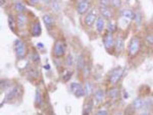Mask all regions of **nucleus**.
Wrapping results in <instances>:
<instances>
[{"label": "nucleus", "instance_id": "f257e3e1", "mask_svg": "<svg viewBox=\"0 0 153 115\" xmlns=\"http://www.w3.org/2000/svg\"><path fill=\"white\" fill-rule=\"evenodd\" d=\"M13 48H14V52H16V55L18 56V58H19V59L25 58V56L27 55V47L21 39H16V40L14 41Z\"/></svg>", "mask_w": 153, "mask_h": 115}, {"label": "nucleus", "instance_id": "f03ea898", "mask_svg": "<svg viewBox=\"0 0 153 115\" xmlns=\"http://www.w3.org/2000/svg\"><path fill=\"white\" fill-rule=\"evenodd\" d=\"M140 47H141V40L138 37L133 38L129 44V48H128V52L131 57H135L139 53Z\"/></svg>", "mask_w": 153, "mask_h": 115}, {"label": "nucleus", "instance_id": "7ed1b4c3", "mask_svg": "<svg viewBox=\"0 0 153 115\" xmlns=\"http://www.w3.org/2000/svg\"><path fill=\"white\" fill-rule=\"evenodd\" d=\"M123 73H124V69L120 67H117L114 69H112V72H110V75H109V83L111 84L112 86L117 85L120 80L122 79L123 77Z\"/></svg>", "mask_w": 153, "mask_h": 115}, {"label": "nucleus", "instance_id": "20e7f679", "mask_svg": "<svg viewBox=\"0 0 153 115\" xmlns=\"http://www.w3.org/2000/svg\"><path fill=\"white\" fill-rule=\"evenodd\" d=\"M65 53V45L62 41H56L55 44H54V47H53V54L55 57H62Z\"/></svg>", "mask_w": 153, "mask_h": 115}, {"label": "nucleus", "instance_id": "39448f33", "mask_svg": "<svg viewBox=\"0 0 153 115\" xmlns=\"http://www.w3.org/2000/svg\"><path fill=\"white\" fill-rule=\"evenodd\" d=\"M70 89H71V92L73 93L76 98H81L85 95V90H84V88L82 87V85L79 84V83H76V82L71 83L70 86Z\"/></svg>", "mask_w": 153, "mask_h": 115}, {"label": "nucleus", "instance_id": "423d86ee", "mask_svg": "<svg viewBox=\"0 0 153 115\" xmlns=\"http://www.w3.org/2000/svg\"><path fill=\"white\" fill-rule=\"evenodd\" d=\"M97 18H98L97 11L94 10V9H92V10H90L87 14H86V16H85V24L87 27H92L93 24H94V23H96Z\"/></svg>", "mask_w": 153, "mask_h": 115}, {"label": "nucleus", "instance_id": "0eeeda50", "mask_svg": "<svg viewBox=\"0 0 153 115\" xmlns=\"http://www.w3.org/2000/svg\"><path fill=\"white\" fill-rule=\"evenodd\" d=\"M90 8V1L89 0H78L76 3V12L79 14L86 13Z\"/></svg>", "mask_w": 153, "mask_h": 115}, {"label": "nucleus", "instance_id": "6e6552de", "mask_svg": "<svg viewBox=\"0 0 153 115\" xmlns=\"http://www.w3.org/2000/svg\"><path fill=\"white\" fill-rule=\"evenodd\" d=\"M103 44H104L105 48L107 49V50H110V49H112L114 47L115 41H114V39H113V36L111 33L106 34L104 39H103Z\"/></svg>", "mask_w": 153, "mask_h": 115}, {"label": "nucleus", "instance_id": "1a4fd4ad", "mask_svg": "<svg viewBox=\"0 0 153 115\" xmlns=\"http://www.w3.org/2000/svg\"><path fill=\"white\" fill-rule=\"evenodd\" d=\"M19 86H16V87H13L12 89L9 90V91H7L6 95H5V100H4V103L9 102V101H11L12 99H14V98L19 95Z\"/></svg>", "mask_w": 153, "mask_h": 115}, {"label": "nucleus", "instance_id": "9d476101", "mask_svg": "<svg viewBox=\"0 0 153 115\" xmlns=\"http://www.w3.org/2000/svg\"><path fill=\"white\" fill-rule=\"evenodd\" d=\"M99 10L103 18L111 21V18H113V12H112V9L110 8L109 6H100Z\"/></svg>", "mask_w": 153, "mask_h": 115}, {"label": "nucleus", "instance_id": "9b49d317", "mask_svg": "<svg viewBox=\"0 0 153 115\" xmlns=\"http://www.w3.org/2000/svg\"><path fill=\"white\" fill-rule=\"evenodd\" d=\"M135 12L133 10H131V9H123L122 12H120V16H122L123 19H125V21H128L130 23L132 19H134L135 18Z\"/></svg>", "mask_w": 153, "mask_h": 115}, {"label": "nucleus", "instance_id": "f8f14e48", "mask_svg": "<svg viewBox=\"0 0 153 115\" xmlns=\"http://www.w3.org/2000/svg\"><path fill=\"white\" fill-rule=\"evenodd\" d=\"M43 21H44V24H45L46 29H47L48 31L52 30L54 27V19L50 14H45V15L43 16Z\"/></svg>", "mask_w": 153, "mask_h": 115}, {"label": "nucleus", "instance_id": "ddd939ff", "mask_svg": "<svg viewBox=\"0 0 153 115\" xmlns=\"http://www.w3.org/2000/svg\"><path fill=\"white\" fill-rule=\"evenodd\" d=\"M95 26H96V30H97V32L99 34L102 33L103 31H104L105 29V18H103L102 16H98L97 21H96L95 23Z\"/></svg>", "mask_w": 153, "mask_h": 115}, {"label": "nucleus", "instance_id": "4468645a", "mask_svg": "<svg viewBox=\"0 0 153 115\" xmlns=\"http://www.w3.org/2000/svg\"><path fill=\"white\" fill-rule=\"evenodd\" d=\"M144 105H145L144 99H142V98H140V97L136 98L134 101H133V103H132L133 109H134V110H140V109H142L143 107H144Z\"/></svg>", "mask_w": 153, "mask_h": 115}, {"label": "nucleus", "instance_id": "2eb2a0df", "mask_svg": "<svg viewBox=\"0 0 153 115\" xmlns=\"http://www.w3.org/2000/svg\"><path fill=\"white\" fill-rule=\"evenodd\" d=\"M42 33V28L39 21H36L35 24L32 26V35L34 37H39Z\"/></svg>", "mask_w": 153, "mask_h": 115}, {"label": "nucleus", "instance_id": "dca6fc26", "mask_svg": "<svg viewBox=\"0 0 153 115\" xmlns=\"http://www.w3.org/2000/svg\"><path fill=\"white\" fill-rule=\"evenodd\" d=\"M84 90H85V95H86V96L90 97L91 95L94 93V86H93V84L90 82V80H87V82H86V85H85Z\"/></svg>", "mask_w": 153, "mask_h": 115}, {"label": "nucleus", "instance_id": "f3484780", "mask_svg": "<svg viewBox=\"0 0 153 115\" xmlns=\"http://www.w3.org/2000/svg\"><path fill=\"white\" fill-rule=\"evenodd\" d=\"M86 66V61L85 58L82 54H80L76 58V69L78 70H83V68Z\"/></svg>", "mask_w": 153, "mask_h": 115}, {"label": "nucleus", "instance_id": "a211bd4d", "mask_svg": "<svg viewBox=\"0 0 153 115\" xmlns=\"http://www.w3.org/2000/svg\"><path fill=\"white\" fill-rule=\"evenodd\" d=\"M124 39L122 38V37H118V38L115 40V50H117V52L120 53L123 51V49H124Z\"/></svg>", "mask_w": 153, "mask_h": 115}, {"label": "nucleus", "instance_id": "6ab92c4d", "mask_svg": "<svg viewBox=\"0 0 153 115\" xmlns=\"http://www.w3.org/2000/svg\"><path fill=\"white\" fill-rule=\"evenodd\" d=\"M94 98H95V101L97 102V103H101V102L104 100V91L101 89H98L97 91L95 92Z\"/></svg>", "mask_w": 153, "mask_h": 115}, {"label": "nucleus", "instance_id": "aec40b11", "mask_svg": "<svg viewBox=\"0 0 153 115\" xmlns=\"http://www.w3.org/2000/svg\"><path fill=\"white\" fill-rule=\"evenodd\" d=\"M27 21H28V18L24 13H19L18 16H16V21H18L19 27H24L27 24Z\"/></svg>", "mask_w": 153, "mask_h": 115}, {"label": "nucleus", "instance_id": "412c9836", "mask_svg": "<svg viewBox=\"0 0 153 115\" xmlns=\"http://www.w3.org/2000/svg\"><path fill=\"white\" fill-rule=\"evenodd\" d=\"M35 101H36V104L38 106H40L43 103V97H42V94H41V91L39 89L36 90V94H35Z\"/></svg>", "mask_w": 153, "mask_h": 115}, {"label": "nucleus", "instance_id": "4be33fe9", "mask_svg": "<svg viewBox=\"0 0 153 115\" xmlns=\"http://www.w3.org/2000/svg\"><path fill=\"white\" fill-rule=\"evenodd\" d=\"M14 8H16V11H19V13H23V12L26 10V6H25V4L21 1L16 2V4H14Z\"/></svg>", "mask_w": 153, "mask_h": 115}, {"label": "nucleus", "instance_id": "5701e85b", "mask_svg": "<svg viewBox=\"0 0 153 115\" xmlns=\"http://www.w3.org/2000/svg\"><path fill=\"white\" fill-rule=\"evenodd\" d=\"M7 21H8V26L10 28V30L12 32H16V21H14L13 16L11 15H8V18H7Z\"/></svg>", "mask_w": 153, "mask_h": 115}, {"label": "nucleus", "instance_id": "b1692460", "mask_svg": "<svg viewBox=\"0 0 153 115\" xmlns=\"http://www.w3.org/2000/svg\"><path fill=\"white\" fill-rule=\"evenodd\" d=\"M106 28H107V31L108 33H113L115 30H117V24H115V23L113 21H109L107 24V26H106Z\"/></svg>", "mask_w": 153, "mask_h": 115}, {"label": "nucleus", "instance_id": "393cba45", "mask_svg": "<svg viewBox=\"0 0 153 115\" xmlns=\"http://www.w3.org/2000/svg\"><path fill=\"white\" fill-rule=\"evenodd\" d=\"M118 97V90L113 88V89L109 90V98L112 100H117Z\"/></svg>", "mask_w": 153, "mask_h": 115}, {"label": "nucleus", "instance_id": "a878e982", "mask_svg": "<svg viewBox=\"0 0 153 115\" xmlns=\"http://www.w3.org/2000/svg\"><path fill=\"white\" fill-rule=\"evenodd\" d=\"M74 63H75V60H74L73 56H71V55H68V58H66V60H65L66 66H68V67H71V66L74 65Z\"/></svg>", "mask_w": 153, "mask_h": 115}, {"label": "nucleus", "instance_id": "bb28decb", "mask_svg": "<svg viewBox=\"0 0 153 115\" xmlns=\"http://www.w3.org/2000/svg\"><path fill=\"white\" fill-rule=\"evenodd\" d=\"M92 109V103H89L87 105H85V112H84V115H89L90 114V111Z\"/></svg>", "mask_w": 153, "mask_h": 115}, {"label": "nucleus", "instance_id": "cd10ccee", "mask_svg": "<svg viewBox=\"0 0 153 115\" xmlns=\"http://www.w3.org/2000/svg\"><path fill=\"white\" fill-rule=\"evenodd\" d=\"M71 77V72H65L62 74V80H65V82H68V80H70Z\"/></svg>", "mask_w": 153, "mask_h": 115}, {"label": "nucleus", "instance_id": "c85d7f7f", "mask_svg": "<svg viewBox=\"0 0 153 115\" xmlns=\"http://www.w3.org/2000/svg\"><path fill=\"white\" fill-rule=\"evenodd\" d=\"M31 59L33 61H35V62H39V61H40V57H39L38 53H37V52L32 53V54H31Z\"/></svg>", "mask_w": 153, "mask_h": 115}, {"label": "nucleus", "instance_id": "c756f323", "mask_svg": "<svg viewBox=\"0 0 153 115\" xmlns=\"http://www.w3.org/2000/svg\"><path fill=\"white\" fill-rule=\"evenodd\" d=\"M146 44L149 46H153V35H148L146 37Z\"/></svg>", "mask_w": 153, "mask_h": 115}, {"label": "nucleus", "instance_id": "7c9ffc66", "mask_svg": "<svg viewBox=\"0 0 153 115\" xmlns=\"http://www.w3.org/2000/svg\"><path fill=\"white\" fill-rule=\"evenodd\" d=\"M100 6H109L111 4V0H100Z\"/></svg>", "mask_w": 153, "mask_h": 115}, {"label": "nucleus", "instance_id": "2f4dec72", "mask_svg": "<svg viewBox=\"0 0 153 115\" xmlns=\"http://www.w3.org/2000/svg\"><path fill=\"white\" fill-rule=\"evenodd\" d=\"M83 73H84V77H85V79L89 75V73H90V68H89L87 64H86V66L83 68Z\"/></svg>", "mask_w": 153, "mask_h": 115}, {"label": "nucleus", "instance_id": "473e14b6", "mask_svg": "<svg viewBox=\"0 0 153 115\" xmlns=\"http://www.w3.org/2000/svg\"><path fill=\"white\" fill-rule=\"evenodd\" d=\"M120 4H122V1H120V0H111V5L113 7H115V8L120 7Z\"/></svg>", "mask_w": 153, "mask_h": 115}, {"label": "nucleus", "instance_id": "72a5a7b5", "mask_svg": "<svg viewBox=\"0 0 153 115\" xmlns=\"http://www.w3.org/2000/svg\"><path fill=\"white\" fill-rule=\"evenodd\" d=\"M95 115H108V112L106 111L105 109H100V110H98V111L96 112Z\"/></svg>", "mask_w": 153, "mask_h": 115}, {"label": "nucleus", "instance_id": "f704fd0d", "mask_svg": "<svg viewBox=\"0 0 153 115\" xmlns=\"http://www.w3.org/2000/svg\"><path fill=\"white\" fill-rule=\"evenodd\" d=\"M39 2V0H30V3L33 4V5H35V4H37Z\"/></svg>", "mask_w": 153, "mask_h": 115}, {"label": "nucleus", "instance_id": "c9c22d12", "mask_svg": "<svg viewBox=\"0 0 153 115\" xmlns=\"http://www.w3.org/2000/svg\"><path fill=\"white\" fill-rule=\"evenodd\" d=\"M141 115H151L150 113H147V112H144V113H142Z\"/></svg>", "mask_w": 153, "mask_h": 115}, {"label": "nucleus", "instance_id": "e433bc0d", "mask_svg": "<svg viewBox=\"0 0 153 115\" xmlns=\"http://www.w3.org/2000/svg\"><path fill=\"white\" fill-rule=\"evenodd\" d=\"M1 5H3V0H1Z\"/></svg>", "mask_w": 153, "mask_h": 115}, {"label": "nucleus", "instance_id": "4c0bfd02", "mask_svg": "<svg viewBox=\"0 0 153 115\" xmlns=\"http://www.w3.org/2000/svg\"><path fill=\"white\" fill-rule=\"evenodd\" d=\"M51 1H52V2H53V1H56V0H51Z\"/></svg>", "mask_w": 153, "mask_h": 115}, {"label": "nucleus", "instance_id": "58836bf2", "mask_svg": "<svg viewBox=\"0 0 153 115\" xmlns=\"http://www.w3.org/2000/svg\"><path fill=\"white\" fill-rule=\"evenodd\" d=\"M115 115H120V113H117V114H115Z\"/></svg>", "mask_w": 153, "mask_h": 115}, {"label": "nucleus", "instance_id": "ea45409f", "mask_svg": "<svg viewBox=\"0 0 153 115\" xmlns=\"http://www.w3.org/2000/svg\"><path fill=\"white\" fill-rule=\"evenodd\" d=\"M39 115H41V114H39Z\"/></svg>", "mask_w": 153, "mask_h": 115}]
</instances>
